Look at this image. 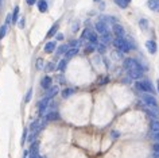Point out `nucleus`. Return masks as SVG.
Segmentation results:
<instances>
[{"label":"nucleus","mask_w":159,"mask_h":158,"mask_svg":"<svg viewBox=\"0 0 159 158\" xmlns=\"http://www.w3.org/2000/svg\"><path fill=\"white\" fill-rule=\"evenodd\" d=\"M124 69L127 70L128 76L131 78H134V80H139V78H142L143 73H144L142 65L139 64L136 60H134V58H125L124 60Z\"/></svg>","instance_id":"f257e3e1"},{"label":"nucleus","mask_w":159,"mask_h":158,"mask_svg":"<svg viewBox=\"0 0 159 158\" xmlns=\"http://www.w3.org/2000/svg\"><path fill=\"white\" fill-rule=\"evenodd\" d=\"M80 41H88L90 45H94L96 46L97 43H98V38H97V34L94 33V31H92L90 29H84L82 30V33H81V38H80Z\"/></svg>","instance_id":"f03ea898"},{"label":"nucleus","mask_w":159,"mask_h":158,"mask_svg":"<svg viewBox=\"0 0 159 158\" xmlns=\"http://www.w3.org/2000/svg\"><path fill=\"white\" fill-rule=\"evenodd\" d=\"M143 101L146 103V105L147 107H150V108H152L154 111H158V101H157V99H155L152 96V93H143Z\"/></svg>","instance_id":"7ed1b4c3"},{"label":"nucleus","mask_w":159,"mask_h":158,"mask_svg":"<svg viewBox=\"0 0 159 158\" xmlns=\"http://www.w3.org/2000/svg\"><path fill=\"white\" fill-rule=\"evenodd\" d=\"M113 45L116 46L120 51H123V53H128V51L132 49V46L129 45V42H127L124 38H116L113 41Z\"/></svg>","instance_id":"20e7f679"},{"label":"nucleus","mask_w":159,"mask_h":158,"mask_svg":"<svg viewBox=\"0 0 159 158\" xmlns=\"http://www.w3.org/2000/svg\"><path fill=\"white\" fill-rule=\"evenodd\" d=\"M135 86H136L139 91H143L144 93H154L152 85H151V82H150V81H147V80L136 81V82H135Z\"/></svg>","instance_id":"39448f33"},{"label":"nucleus","mask_w":159,"mask_h":158,"mask_svg":"<svg viewBox=\"0 0 159 158\" xmlns=\"http://www.w3.org/2000/svg\"><path fill=\"white\" fill-rule=\"evenodd\" d=\"M49 99H47L46 96L42 99V100H39L38 101V111H39V114H41V115H43V114H45V111L47 108H49Z\"/></svg>","instance_id":"423d86ee"},{"label":"nucleus","mask_w":159,"mask_h":158,"mask_svg":"<svg viewBox=\"0 0 159 158\" xmlns=\"http://www.w3.org/2000/svg\"><path fill=\"white\" fill-rule=\"evenodd\" d=\"M94 29H96V31H97V33L100 34V35H102L104 33H107V31H109L108 26H107V22H104V21L97 22L96 26H94Z\"/></svg>","instance_id":"0eeeda50"},{"label":"nucleus","mask_w":159,"mask_h":158,"mask_svg":"<svg viewBox=\"0 0 159 158\" xmlns=\"http://www.w3.org/2000/svg\"><path fill=\"white\" fill-rule=\"evenodd\" d=\"M113 34L116 35V38H124V35H125V31H124V27L120 26V25H117V23H115L113 25Z\"/></svg>","instance_id":"6e6552de"},{"label":"nucleus","mask_w":159,"mask_h":158,"mask_svg":"<svg viewBox=\"0 0 159 158\" xmlns=\"http://www.w3.org/2000/svg\"><path fill=\"white\" fill-rule=\"evenodd\" d=\"M45 119L47 122H55V120L61 119V115H59V112H57V111H49L45 115Z\"/></svg>","instance_id":"1a4fd4ad"},{"label":"nucleus","mask_w":159,"mask_h":158,"mask_svg":"<svg viewBox=\"0 0 159 158\" xmlns=\"http://www.w3.org/2000/svg\"><path fill=\"white\" fill-rule=\"evenodd\" d=\"M146 49L148 50L150 54H155L158 50V46H157V42L152 41V39H150V41H146Z\"/></svg>","instance_id":"9d476101"},{"label":"nucleus","mask_w":159,"mask_h":158,"mask_svg":"<svg viewBox=\"0 0 159 158\" xmlns=\"http://www.w3.org/2000/svg\"><path fill=\"white\" fill-rule=\"evenodd\" d=\"M51 82H53L51 77H50V76H45V77H43L42 80H41V86H42L43 89L47 91V89H49L50 86H51Z\"/></svg>","instance_id":"9b49d317"},{"label":"nucleus","mask_w":159,"mask_h":158,"mask_svg":"<svg viewBox=\"0 0 159 158\" xmlns=\"http://www.w3.org/2000/svg\"><path fill=\"white\" fill-rule=\"evenodd\" d=\"M147 6H148L150 10L155 11V12H159V0H148Z\"/></svg>","instance_id":"f8f14e48"},{"label":"nucleus","mask_w":159,"mask_h":158,"mask_svg":"<svg viewBox=\"0 0 159 158\" xmlns=\"http://www.w3.org/2000/svg\"><path fill=\"white\" fill-rule=\"evenodd\" d=\"M55 45H57V43H55L54 41H49L45 45V47H43V50H45V53H53V51L55 50Z\"/></svg>","instance_id":"ddd939ff"},{"label":"nucleus","mask_w":159,"mask_h":158,"mask_svg":"<svg viewBox=\"0 0 159 158\" xmlns=\"http://www.w3.org/2000/svg\"><path fill=\"white\" fill-rule=\"evenodd\" d=\"M77 54H78V49H77V47H71V49H69L65 53V58H66V60H70V58L75 57Z\"/></svg>","instance_id":"4468645a"},{"label":"nucleus","mask_w":159,"mask_h":158,"mask_svg":"<svg viewBox=\"0 0 159 158\" xmlns=\"http://www.w3.org/2000/svg\"><path fill=\"white\" fill-rule=\"evenodd\" d=\"M37 6H38V11H41V12H46L47 8H49V6H47V2H46V0H38V2H37Z\"/></svg>","instance_id":"2eb2a0df"},{"label":"nucleus","mask_w":159,"mask_h":158,"mask_svg":"<svg viewBox=\"0 0 159 158\" xmlns=\"http://www.w3.org/2000/svg\"><path fill=\"white\" fill-rule=\"evenodd\" d=\"M58 93V86H50L49 89H47V95H46V97L49 99V100H51L55 95Z\"/></svg>","instance_id":"dca6fc26"},{"label":"nucleus","mask_w":159,"mask_h":158,"mask_svg":"<svg viewBox=\"0 0 159 158\" xmlns=\"http://www.w3.org/2000/svg\"><path fill=\"white\" fill-rule=\"evenodd\" d=\"M111 39H112V33H111V31H107V33L101 35V41H102V43H105V45L111 42Z\"/></svg>","instance_id":"f3484780"},{"label":"nucleus","mask_w":159,"mask_h":158,"mask_svg":"<svg viewBox=\"0 0 159 158\" xmlns=\"http://www.w3.org/2000/svg\"><path fill=\"white\" fill-rule=\"evenodd\" d=\"M113 3H115V4H116L117 7L123 8V10L127 8V7H128V4H129V3L127 2V0H113Z\"/></svg>","instance_id":"a211bd4d"},{"label":"nucleus","mask_w":159,"mask_h":158,"mask_svg":"<svg viewBox=\"0 0 159 158\" xmlns=\"http://www.w3.org/2000/svg\"><path fill=\"white\" fill-rule=\"evenodd\" d=\"M57 30H58V23H54V25L49 29V31H47V38H49V37H53V35H55V33H57Z\"/></svg>","instance_id":"6ab92c4d"},{"label":"nucleus","mask_w":159,"mask_h":158,"mask_svg":"<svg viewBox=\"0 0 159 158\" xmlns=\"http://www.w3.org/2000/svg\"><path fill=\"white\" fill-rule=\"evenodd\" d=\"M73 93H74V89L73 88H65V89L62 91V97L63 99H67V97H70Z\"/></svg>","instance_id":"aec40b11"},{"label":"nucleus","mask_w":159,"mask_h":158,"mask_svg":"<svg viewBox=\"0 0 159 158\" xmlns=\"http://www.w3.org/2000/svg\"><path fill=\"white\" fill-rule=\"evenodd\" d=\"M150 127H151V130H152V132H159V120L154 119L152 122H151Z\"/></svg>","instance_id":"412c9836"},{"label":"nucleus","mask_w":159,"mask_h":158,"mask_svg":"<svg viewBox=\"0 0 159 158\" xmlns=\"http://www.w3.org/2000/svg\"><path fill=\"white\" fill-rule=\"evenodd\" d=\"M18 22H19V7L16 6L12 12V23H18Z\"/></svg>","instance_id":"4be33fe9"},{"label":"nucleus","mask_w":159,"mask_h":158,"mask_svg":"<svg viewBox=\"0 0 159 158\" xmlns=\"http://www.w3.org/2000/svg\"><path fill=\"white\" fill-rule=\"evenodd\" d=\"M67 50H69V46H67V45H61L57 49V54H58V56H61V54H65Z\"/></svg>","instance_id":"5701e85b"},{"label":"nucleus","mask_w":159,"mask_h":158,"mask_svg":"<svg viewBox=\"0 0 159 158\" xmlns=\"http://www.w3.org/2000/svg\"><path fill=\"white\" fill-rule=\"evenodd\" d=\"M66 64H67V60H66V58H63V60L59 61V62H58V66H57L58 70H61V72H63V70L66 69Z\"/></svg>","instance_id":"b1692460"},{"label":"nucleus","mask_w":159,"mask_h":158,"mask_svg":"<svg viewBox=\"0 0 159 158\" xmlns=\"http://www.w3.org/2000/svg\"><path fill=\"white\" fill-rule=\"evenodd\" d=\"M38 127H39V119H37L35 122H33V123H31V126H30V131H31V132H34V134H37Z\"/></svg>","instance_id":"393cba45"},{"label":"nucleus","mask_w":159,"mask_h":158,"mask_svg":"<svg viewBox=\"0 0 159 158\" xmlns=\"http://www.w3.org/2000/svg\"><path fill=\"white\" fill-rule=\"evenodd\" d=\"M7 29H8V26H7V25H2V27H0V39L6 37V34H7Z\"/></svg>","instance_id":"a878e982"},{"label":"nucleus","mask_w":159,"mask_h":158,"mask_svg":"<svg viewBox=\"0 0 159 158\" xmlns=\"http://www.w3.org/2000/svg\"><path fill=\"white\" fill-rule=\"evenodd\" d=\"M45 66H43V60L42 58H38L37 60V62H35V69L37 70H42Z\"/></svg>","instance_id":"bb28decb"},{"label":"nucleus","mask_w":159,"mask_h":158,"mask_svg":"<svg viewBox=\"0 0 159 158\" xmlns=\"http://www.w3.org/2000/svg\"><path fill=\"white\" fill-rule=\"evenodd\" d=\"M139 26H140L142 30H146L147 27H148V22H147V19H140V21H139Z\"/></svg>","instance_id":"cd10ccee"},{"label":"nucleus","mask_w":159,"mask_h":158,"mask_svg":"<svg viewBox=\"0 0 159 158\" xmlns=\"http://www.w3.org/2000/svg\"><path fill=\"white\" fill-rule=\"evenodd\" d=\"M29 130H30V128H25V130H23V134H22V141H20L22 146H25V143H26V138H27V132H29Z\"/></svg>","instance_id":"c85d7f7f"},{"label":"nucleus","mask_w":159,"mask_h":158,"mask_svg":"<svg viewBox=\"0 0 159 158\" xmlns=\"http://www.w3.org/2000/svg\"><path fill=\"white\" fill-rule=\"evenodd\" d=\"M54 69H55V66H54L53 62H49V64H46V66H45V70H46V72H53Z\"/></svg>","instance_id":"c756f323"},{"label":"nucleus","mask_w":159,"mask_h":158,"mask_svg":"<svg viewBox=\"0 0 159 158\" xmlns=\"http://www.w3.org/2000/svg\"><path fill=\"white\" fill-rule=\"evenodd\" d=\"M31 97H33V89L30 88V89H29V92H27V93H26V96H25V101H26V103H29V101L31 100Z\"/></svg>","instance_id":"7c9ffc66"},{"label":"nucleus","mask_w":159,"mask_h":158,"mask_svg":"<svg viewBox=\"0 0 159 158\" xmlns=\"http://www.w3.org/2000/svg\"><path fill=\"white\" fill-rule=\"evenodd\" d=\"M93 51H94V45H90L89 43V45L85 47V54H90V53H93Z\"/></svg>","instance_id":"2f4dec72"},{"label":"nucleus","mask_w":159,"mask_h":158,"mask_svg":"<svg viewBox=\"0 0 159 158\" xmlns=\"http://www.w3.org/2000/svg\"><path fill=\"white\" fill-rule=\"evenodd\" d=\"M11 23H12V15L8 14V15H7V18H6V25H7V26H10Z\"/></svg>","instance_id":"473e14b6"},{"label":"nucleus","mask_w":159,"mask_h":158,"mask_svg":"<svg viewBox=\"0 0 159 158\" xmlns=\"http://www.w3.org/2000/svg\"><path fill=\"white\" fill-rule=\"evenodd\" d=\"M78 42H81V41H80V39H78V41H71V42L69 43V46H71V47H75V46L78 45Z\"/></svg>","instance_id":"72a5a7b5"},{"label":"nucleus","mask_w":159,"mask_h":158,"mask_svg":"<svg viewBox=\"0 0 159 158\" xmlns=\"http://www.w3.org/2000/svg\"><path fill=\"white\" fill-rule=\"evenodd\" d=\"M26 3H27L29 6H34L35 3H37V0H26Z\"/></svg>","instance_id":"f704fd0d"},{"label":"nucleus","mask_w":159,"mask_h":158,"mask_svg":"<svg viewBox=\"0 0 159 158\" xmlns=\"http://www.w3.org/2000/svg\"><path fill=\"white\" fill-rule=\"evenodd\" d=\"M152 139H154V141H158V142H159V132H154V135H152Z\"/></svg>","instance_id":"c9c22d12"},{"label":"nucleus","mask_w":159,"mask_h":158,"mask_svg":"<svg viewBox=\"0 0 159 158\" xmlns=\"http://www.w3.org/2000/svg\"><path fill=\"white\" fill-rule=\"evenodd\" d=\"M19 27H20V29H23V27H25V19H20V21H19Z\"/></svg>","instance_id":"e433bc0d"},{"label":"nucleus","mask_w":159,"mask_h":158,"mask_svg":"<svg viewBox=\"0 0 159 158\" xmlns=\"http://www.w3.org/2000/svg\"><path fill=\"white\" fill-rule=\"evenodd\" d=\"M55 38H57V41H62V39H63V35H62V34H57V35H55Z\"/></svg>","instance_id":"4c0bfd02"},{"label":"nucleus","mask_w":159,"mask_h":158,"mask_svg":"<svg viewBox=\"0 0 159 158\" xmlns=\"http://www.w3.org/2000/svg\"><path fill=\"white\" fill-rule=\"evenodd\" d=\"M154 151H158V153H159V142L154 145Z\"/></svg>","instance_id":"58836bf2"},{"label":"nucleus","mask_w":159,"mask_h":158,"mask_svg":"<svg viewBox=\"0 0 159 158\" xmlns=\"http://www.w3.org/2000/svg\"><path fill=\"white\" fill-rule=\"evenodd\" d=\"M104 50H105V46H104V45H100V46H98V51H100V53H102Z\"/></svg>","instance_id":"ea45409f"},{"label":"nucleus","mask_w":159,"mask_h":158,"mask_svg":"<svg viewBox=\"0 0 159 158\" xmlns=\"http://www.w3.org/2000/svg\"><path fill=\"white\" fill-rule=\"evenodd\" d=\"M29 154H30V150H25V156H23V158H27Z\"/></svg>","instance_id":"a19ab883"},{"label":"nucleus","mask_w":159,"mask_h":158,"mask_svg":"<svg viewBox=\"0 0 159 158\" xmlns=\"http://www.w3.org/2000/svg\"><path fill=\"white\" fill-rule=\"evenodd\" d=\"M111 135L115 137V138H117V137H119V134H117V132H115V131H112V132H111Z\"/></svg>","instance_id":"79ce46f5"},{"label":"nucleus","mask_w":159,"mask_h":158,"mask_svg":"<svg viewBox=\"0 0 159 158\" xmlns=\"http://www.w3.org/2000/svg\"><path fill=\"white\" fill-rule=\"evenodd\" d=\"M157 85H158V92H159V80L157 81Z\"/></svg>","instance_id":"37998d69"},{"label":"nucleus","mask_w":159,"mask_h":158,"mask_svg":"<svg viewBox=\"0 0 159 158\" xmlns=\"http://www.w3.org/2000/svg\"><path fill=\"white\" fill-rule=\"evenodd\" d=\"M3 6V0H0V7H2Z\"/></svg>","instance_id":"c03bdc74"},{"label":"nucleus","mask_w":159,"mask_h":158,"mask_svg":"<svg viewBox=\"0 0 159 158\" xmlns=\"http://www.w3.org/2000/svg\"><path fill=\"white\" fill-rule=\"evenodd\" d=\"M93 2H96V3H98V2H100V0H93Z\"/></svg>","instance_id":"a18cd8bd"},{"label":"nucleus","mask_w":159,"mask_h":158,"mask_svg":"<svg viewBox=\"0 0 159 158\" xmlns=\"http://www.w3.org/2000/svg\"><path fill=\"white\" fill-rule=\"evenodd\" d=\"M127 2H128V3H129V2H131V0H127Z\"/></svg>","instance_id":"49530a36"},{"label":"nucleus","mask_w":159,"mask_h":158,"mask_svg":"<svg viewBox=\"0 0 159 158\" xmlns=\"http://www.w3.org/2000/svg\"><path fill=\"white\" fill-rule=\"evenodd\" d=\"M39 158H45V157H39Z\"/></svg>","instance_id":"de8ad7c7"}]
</instances>
